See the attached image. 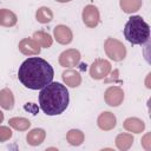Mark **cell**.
Here are the masks:
<instances>
[{
	"label": "cell",
	"instance_id": "1",
	"mask_svg": "<svg viewBox=\"0 0 151 151\" xmlns=\"http://www.w3.org/2000/svg\"><path fill=\"white\" fill-rule=\"evenodd\" d=\"M53 67L42 58L31 57L19 67L18 78L20 83L31 90H41L53 80Z\"/></svg>",
	"mask_w": 151,
	"mask_h": 151
},
{
	"label": "cell",
	"instance_id": "2",
	"mask_svg": "<svg viewBox=\"0 0 151 151\" xmlns=\"http://www.w3.org/2000/svg\"><path fill=\"white\" fill-rule=\"evenodd\" d=\"M70 101L68 91L65 85L51 81L44 86L39 93V105L42 112L47 116H57L63 113Z\"/></svg>",
	"mask_w": 151,
	"mask_h": 151
},
{
	"label": "cell",
	"instance_id": "3",
	"mask_svg": "<svg viewBox=\"0 0 151 151\" xmlns=\"http://www.w3.org/2000/svg\"><path fill=\"white\" fill-rule=\"evenodd\" d=\"M124 35L132 45H144L150 39V26L140 15H132L125 24Z\"/></svg>",
	"mask_w": 151,
	"mask_h": 151
},
{
	"label": "cell",
	"instance_id": "4",
	"mask_svg": "<svg viewBox=\"0 0 151 151\" xmlns=\"http://www.w3.org/2000/svg\"><path fill=\"white\" fill-rule=\"evenodd\" d=\"M104 50H105L106 55L114 61L124 60L126 57V48H125L124 44L114 38H107L105 40Z\"/></svg>",
	"mask_w": 151,
	"mask_h": 151
},
{
	"label": "cell",
	"instance_id": "5",
	"mask_svg": "<svg viewBox=\"0 0 151 151\" xmlns=\"http://www.w3.org/2000/svg\"><path fill=\"white\" fill-rule=\"evenodd\" d=\"M111 72V64L106 59H96L90 66V76L93 79H103Z\"/></svg>",
	"mask_w": 151,
	"mask_h": 151
},
{
	"label": "cell",
	"instance_id": "6",
	"mask_svg": "<svg viewBox=\"0 0 151 151\" xmlns=\"http://www.w3.org/2000/svg\"><path fill=\"white\" fill-rule=\"evenodd\" d=\"M81 18H83V22L85 24V26L90 28H94L99 24L100 14H99L98 8L94 5H87L83 9Z\"/></svg>",
	"mask_w": 151,
	"mask_h": 151
},
{
	"label": "cell",
	"instance_id": "7",
	"mask_svg": "<svg viewBox=\"0 0 151 151\" xmlns=\"http://www.w3.org/2000/svg\"><path fill=\"white\" fill-rule=\"evenodd\" d=\"M104 99L109 106H119L124 100V91L119 86H110L104 93Z\"/></svg>",
	"mask_w": 151,
	"mask_h": 151
},
{
	"label": "cell",
	"instance_id": "8",
	"mask_svg": "<svg viewBox=\"0 0 151 151\" xmlns=\"http://www.w3.org/2000/svg\"><path fill=\"white\" fill-rule=\"evenodd\" d=\"M80 61V52L76 48H68L59 55V64L63 67L77 66Z\"/></svg>",
	"mask_w": 151,
	"mask_h": 151
},
{
	"label": "cell",
	"instance_id": "9",
	"mask_svg": "<svg viewBox=\"0 0 151 151\" xmlns=\"http://www.w3.org/2000/svg\"><path fill=\"white\" fill-rule=\"evenodd\" d=\"M53 35L54 39L61 45H67L73 39V33L71 28L66 25H57L53 28Z\"/></svg>",
	"mask_w": 151,
	"mask_h": 151
},
{
	"label": "cell",
	"instance_id": "10",
	"mask_svg": "<svg viewBox=\"0 0 151 151\" xmlns=\"http://www.w3.org/2000/svg\"><path fill=\"white\" fill-rule=\"evenodd\" d=\"M19 51L25 55H38L41 47L33 38H24L19 42Z\"/></svg>",
	"mask_w": 151,
	"mask_h": 151
},
{
	"label": "cell",
	"instance_id": "11",
	"mask_svg": "<svg viewBox=\"0 0 151 151\" xmlns=\"http://www.w3.org/2000/svg\"><path fill=\"white\" fill-rule=\"evenodd\" d=\"M117 124V119H116V116L112 113V112H109V111H105V112H101L97 119V125L99 129L104 130V131H110L112 129H114Z\"/></svg>",
	"mask_w": 151,
	"mask_h": 151
},
{
	"label": "cell",
	"instance_id": "12",
	"mask_svg": "<svg viewBox=\"0 0 151 151\" xmlns=\"http://www.w3.org/2000/svg\"><path fill=\"white\" fill-rule=\"evenodd\" d=\"M61 78H63L64 83L70 87H78L81 84L80 73L78 71H76V70H72V68L65 70L63 72V74H61Z\"/></svg>",
	"mask_w": 151,
	"mask_h": 151
},
{
	"label": "cell",
	"instance_id": "13",
	"mask_svg": "<svg viewBox=\"0 0 151 151\" xmlns=\"http://www.w3.org/2000/svg\"><path fill=\"white\" fill-rule=\"evenodd\" d=\"M123 126L129 132H132V133H142L144 131V129H145V123L142 119H139V118L130 117V118H126L124 120Z\"/></svg>",
	"mask_w": 151,
	"mask_h": 151
},
{
	"label": "cell",
	"instance_id": "14",
	"mask_svg": "<svg viewBox=\"0 0 151 151\" xmlns=\"http://www.w3.org/2000/svg\"><path fill=\"white\" fill-rule=\"evenodd\" d=\"M45 137H46V132L44 129H40V127H37V129H33L31 130L27 136H26V139H27V143L32 146H38L40 145L44 140H45Z\"/></svg>",
	"mask_w": 151,
	"mask_h": 151
},
{
	"label": "cell",
	"instance_id": "15",
	"mask_svg": "<svg viewBox=\"0 0 151 151\" xmlns=\"http://www.w3.org/2000/svg\"><path fill=\"white\" fill-rule=\"evenodd\" d=\"M0 106L5 110H12L14 106V96L9 88L0 90Z\"/></svg>",
	"mask_w": 151,
	"mask_h": 151
},
{
	"label": "cell",
	"instance_id": "16",
	"mask_svg": "<svg viewBox=\"0 0 151 151\" xmlns=\"http://www.w3.org/2000/svg\"><path fill=\"white\" fill-rule=\"evenodd\" d=\"M17 21H18V18L12 11H9L7 8L0 9V25L1 26L12 27L17 24Z\"/></svg>",
	"mask_w": 151,
	"mask_h": 151
},
{
	"label": "cell",
	"instance_id": "17",
	"mask_svg": "<svg viewBox=\"0 0 151 151\" xmlns=\"http://www.w3.org/2000/svg\"><path fill=\"white\" fill-rule=\"evenodd\" d=\"M133 144V137L130 133H119L116 137V146L122 150V151H126L129 150Z\"/></svg>",
	"mask_w": 151,
	"mask_h": 151
},
{
	"label": "cell",
	"instance_id": "18",
	"mask_svg": "<svg viewBox=\"0 0 151 151\" xmlns=\"http://www.w3.org/2000/svg\"><path fill=\"white\" fill-rule=\"evenodd\" d=\"M33 39L38 42V45L40 47H45V48H48L52 46V42H53V39L51 37V34L44 32V31H37L33 33Z\"/></svg>",
	"mask_w": 151,
	"mask_h": 151
},
{
	"label": "cell",
	"instance_id": "19",
	"mask_svg": "<svg viewBox=\"0 0 151 151\" xmlns=\"http://www.w3.org/2000/svg\"><path fill=\"white\" fill-rule=\"evenodd\" d=\"M142 4H143L142 0H120L119 1L120 8L123 9V12H125L127 14L139 11L142 7Z\"/></svg>",
	"mask_w": 151,
	"mask_h": 151
},
{
	"label": "cell",
	"instance_id": "20",
	"mask_svg": "<svg viewBox=\"0 0 151 151\" xmlns=\"http://www.w3.org/2000/svg\"><path fill=\"white\" fill-rule=\"evenodd\" d=\"M8 124L11 127H13L14 130H18V131H26L31 126V122L24 117H13L8 120Z\"/></svg>",
	"mask_w": 151,
	"mask_h": 151
},
{
	"label": "cell",
	"instance_id": "21",
	"mask_svg": "<svg viewBox=\"0 0 151 151\" xmlns=\"http://www.w3.org/2000/svg\"><path fill=\"white\" fill-rule=\"evenodd\" d=\"M67 142L73 146H79L84 142V133L78 129H72L66 133Z\"/></svg>",
	"mask_w": 151,
	"mask_h": 151
},
{
	"label": "cell",
	"instance_id": "22",
	"mask_svg": "<svg viewBox=\"0 0 151 151\" xmlns=\"http://www.w3.org/2000/svg\"><path fill=\"white\" fill-rule=\"evenodd\" d=\"M35 19L40 22V24H47L50 21H52L53 19V13L48 7H39L35 12Z\"/></svg>",
	"mask_w": 151,
	"mask_h": 151
},
{
	"label": "cell",
	"instance_id": "23",
	"mask_svg": "<svg viewBox=\"0 0 151 151\" xmlns=\"http://www.w3.org/2000/svg\"><path fill=\"white\" fill-rule=\"evenodd\" d=\"M12 136H13V132L8 126H0V142H6Z\"/></svg>",
	"mask_w": 151,
	"mask_h": 151
},
{
	"label": "cell",
	"instance_id": "24",
	"mask_svg": "<svg viewBox=\"0 0 151 151\" xmlns=\"http://www.w3.org/2000/svg\"><path fill=\"white\" fill-rule=\"evenodd\" d=\"M149 137H150V133H147V134H145V137H144V139L142 140V145H143V146H144V147H145L146 150H150V149H151V147H150V146L147 145V143H149V142H147V138H149Z\"/></svg>",
	"mask_w": 151,
	"mask_h": 151
},
{
	"label": "cell",
	"instance_id": "25",
	"mask_svg": "<svg viewBox=\"0 0 151 151\" xmlns=\"http://www.w3.org/2000/svg\"><path fill=\"white\" fill-rule=\"evenodd\" d=\"M2 120H4V113H2V111L0 110V123H2Z\"/></svg>",
	"mask_w": 151,
	"mask_h": 151
},
{
	"label": "cell",
	"instance_id": "26",
	"mask_svg": "<svg viewBox=\"0 0 151 151\" xmlns=\"http://www.w3.org/2000/svg\"><path fill=\"white\" fill-rule=\"evenodd\" d=\"M55 1H58V2H70L71 0H55Z\"/></svg>",
	"mask_w": 151,
	"mask_h": 151
}]
</instances>
